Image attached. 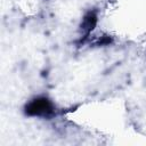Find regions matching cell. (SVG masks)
<instances>
[{
  "label": "cell",
  "mask_w": 146,
  "mask_h": 146,
  "mask_svg": "<svg viewBox=\"0 0 146 146\" xmlns=\"http://www.w3.org/2000/svg\"><path fill=\"white\" fill-rule=\"evenodd\" d=\"M24 113L31 117L50 119L56 114V105L47 96H38L25 104Z\"/></svg>",
  "instance_id": "1"
},
{
  "label": "cell",
  "mask_w": 146,
  "mask_h": 146,
  "mask_svg": "<svg viewBox=\"0 0 146 146\" xmlns=\"http://www.w3.org/2000/svg\"><path fill=\"white\" fill-rule=\"evenodd\" d=\"M98 23V16L95 10H90L86 13V15L82 17V21L79 25V33H80V39L84 40L90 35V33L95 30L96 25Z\"/></svg>",
  "instance_id": "2"
}]
</instances>
